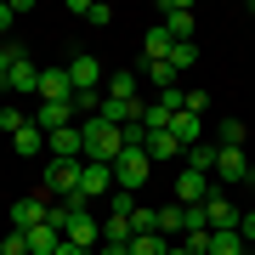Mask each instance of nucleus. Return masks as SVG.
<instances>
[{"label":"nucleus","instance_id":"f257e3e1","mask_svg":"<svg viewBox=\"0 0 255 255\" xmlns=\"http://www.w3.org/2000/svg\"><path fill=\"white\" fill-rule=\"evenodd\" d=\"M80 136H85V159L91 164H119V153H125V130L108 125L102 114L80 119Z\"/></svg>","mask_w":255,"mask_h":255},{"label":"nucleus","instance_id":"f03ea898","mask_svg":"<svg viewBox=\"0 0 255 255\" xmlns=\"http://www.w3.org/2000/svg\"><path fill=\"white\" fill-rule=\"evenodd\" d=\"M147 176H153V159H147L142 147H125L119 164H114V193H130V199H136V193L147 187Z\"/></svg>","mask_w":255,"mask_h":255},{"label":"nucleus","instance_id":"7ed1b4c3","mask_svg":"<svg viewBox=\"0 0 255 255\" xmlns=\"http://www.w3.org/2000/svg\"><path fill=\"white\" fill-rule=\"evenodd\" d=\"M80 170H85V159H51L46 164V193H57V199H80Z\"/></svg>","mask_w":255,"mask_h":255},{"label":"nucleus","instance_id":"20e7f679","mask_svg":"<svg viewBox=\"0 0 255 255\" xmlns=\"http://www.w3.org/2000/svg\"><path fill=\"white\" fill-rule=\"evenodd\" d=\"M255 176V159H250V147H216V182H250Z\"/></svg>","mask_w":255,"mask_h":255},{"label":"nucleus","instance_id":"39448f33","mask_svg":"<svg viewBox=\"0 0 255 255\" xmlns=\"http://www.w3.org/2000/svg\"><path fill=\"white\" fill-rule=\"evenodd\" d=\"M74 204V216H68V227H63V238L68 244H80V250H97V238H102V227L91 216H85V199H68Z\"/></svg>","mask_w":255,"mask_h":255},{"label":"nucleus","instance_id":"423d86ee","mask_svg":"<svg viewBox=\"0 0 255 255\" xmlns=\"http://www.w3.org/2000/svg\"><path fill=\"white\" fill-rule=\"evenodd\" d=\"M80 199H114V164H91L80 170Z\"/></svg>","mask_w":255,"mask_h":255},{"label":"nucleus","instance_id":"0eeeda50","mask_svg":"<svg viewBox=\"0 0 255 255\" xmlns=\"http://www.w3.org/2000/svg\"><path fill=\"white\" fill-rule=\"evenodd\" d=\"M28 119H34L46 136H51V130H63V125H80V119H74V97H68V102H40Z\"/></svg>","mask_w":255,"mask_h":255},{"label":"nucleus","instance_id":"6e6552de","mask_svg":"<svg viewBox=\"0 0 255 255\" xmlns=\"http://www.w3.org/2000/svg\"><path fill=\"white\" fill-rule=\"evenodd\" d=\"M46 153H51V159H85V136H80V125L51 130V136H46Z\"/></svg>","mask_w":255,"mask_h":255},{"label":"nucleus","instance_id":"1a4fd4ad","mask_svg":"<svg viewBox=\"0 0 255 255\" xmlns=\"http://www.w3.org/2000/svg\"><path fill=\"white\" fill-rule=\"evenodd\" d=\"M68 68V80H74V91H102V80H108V74H102V63L97 57H74V63H63Z\"/></svg>","mask_w":255,"mask_h":255},{"label":"nucleus","instance_id":"9d476101","mask_svg":"<svg viewBox=\"0 0 255 255\" xmlns=\"http://www.w3.org/2000/svg\"><path fill=\"white\" fill-rule=\"evenodd\" d=\"M204 216H210V233H227V227L244 221V210H238L233 199H221V193H210V199H204Z\"/></svg>","mask_w":255,"mask_h":255},{"label":"nucleus","instance_id":"9b49d317","mask_svg":"<svg viewBox=\"0 0 255 255\" xmlns=\"http://www.w3.org/2000/svg\"><path fill=\"white\" fill-rule=\"evenodd\" d=\"M46 199H17L11 204V233H34V227H46Z\"/></svg>","mask_w":255,"mask_h":255},{"label":"nucleus","instance_id":"f8f14e48","mask_svg":"<svg viewBox=\"0 0 255 255\" xmlns=\"http://www.w3.org/2000/svg\"><path fill=\"white\" fill-rule=\"evenodd\" d=\"M68 97H74L68 68H40V102H68Z\"/></svg>","mask_w":255,"mask_h":255},{"label":"nucleus","instance_id":"ddd939ff","mask_svg":"<svg viewBox=\"0 0 255 255\" xmlns=\"http://www.w3.org/2000/svg\"><path fill=\"white\" fill-rule=\"evenodd\" d=\"M136 74H130V68H114L108 74V80H102V97H108V102H136Z\"/></svg>","mask_w":255,"mask_h":255},{"label":"nucleus","instance_id":"4468645a","mask_svg":"<svg viewBox=\"0 0 255 255\" xmlns=\"http://www.w3.org/2000/svg\"><path fill=\"white\" fill-rule=\"evenodd\" d=\"M176 199H182V204H204L210 199V176H199V170L182 164V176H176Z\"/></svg>","mask_w":255,"mask_h":255},{"label":"nucleus","instance_id":"2eb2a0df","mask_svg":"<svg viewBox=\"0 0 255 255\" xmlns=\"http://www.w3.org/2000/svg\"><path fill=\"white\" fill-rule=\"evenodd\" d=\"M164 28H170V40H193V6L187 0H170L164 6Z\"/></svg>","mask_w":255,"mask_h":255},{"label":"nucleus","instance_id":"dca6fc26","mask_svg":"<svg viewBox=\"0 0 255 255\" xmlns=\"http://www.w3.org/2000/svg\"><path fill=\"white\" fill-rule=\"evenodd\" d=\"M170 136H176V142H182V147H199V142H204V119L182 108V114H176V119H170Z\"/></svg>","mask_w":255,"mask_h":255},{"label":"nucleus","instance_id":"f3484780","mask_svg":"<svg viewBox=\"0 0 255 255\" xmlns=\"http://www.w3.org/2000/svg\"><path fill=\"white\" fill-rule=\"evenodd\" d=\"M176 51V40H170V28H147V40H142V57H147V63H164V57H170Z\"/></svg>","mask_w":255,"mask_h":255},{"label":"nucleus","instance_id":"a211bd4d","mask_svg":"<svg viewBox=\"0 0 255 255\" xmlns=\"http://www.w3.org/2000/svg\"><path fill=\"white\" fill-rule=\"evenodd\" d=\"M187 147L170 136V130H153V136H147V159H182Z\"/></svg>","mask_w":255,"mask_h":255},{"label":"nucleus","instance_id":"6ab92c4d","mask_svg":"<svg viewBox=\"0 0 255 255\" xmlns=\"http://www.w3.org/2000/svg\"><path fill=\"white\" fill-rule=\"evenodd\" d=\"M250 244H244V233L238 227H227V233H210V255H244Z\"/></svg>","mask_w":255,"mask_h":255},{"label":"nucleus","instance_id":"aec40b11","mask_svg":"<svg viewBox=\"0 0 255 255\" xmlns=\"http://www.w3.org/2000/svg\"><path fill=\"white\" fill-rule=\"evenodd\" d=\"M11 147H17V153H46V130H40L34 119H28V125L17 130V136H11Z\"/></svg>","mask_w":255,"mask_h":255},{"label":"nucleus","instance_id":"412c9836","mask_svg":"<svg viewBox=\"0 0 255 255\" xmlns=\"http://www.w3.org/2000/svg\"><path fill=\"white\" fill-rule=\"evenodd\" d=\"M11 91H23V97H40V68L28 63V57L17 63V74H11Z\"/></svg>","mask_w":255,"mask_h":255},{"label":"nucleus","instance_id":"4be33fe9","mask_svg":"<svg viewBox=\"0 0 255 255\" xmlns=\"http://www.w3.org/2000/svg\"><path fill=\"white\" fill-rule=\"evenodd\" d=\"M57 244H63L57 227H34V233H28V255H57Z\"/></svg>","mask_w":255,"mask_h":255},{"label":"nucleus","instance_id":"5701e85b","mask_svg":"<svg viewBox=\"0 0 255 255\" xmlns=\"http://www.w3.org/2000/svg\"><path fill=\"white\" fill-rule=\"evenodd\" d=\"M130 233H136V238L142 233H159V210L153 204H136V210H130Z\"/></svg>","mask_w":255,"mask_h":255},{"label":"nucleus","instance_id":"b1692460","mask_svg":"<svg viewBox=\"0 0 255 255\" xmlns=\"http://www.w3.org/2000/svg\"><path fill=\"white\" fill-rule=\"evenodd\" d=\"M23 46H11V40H6V46H0V85H11V74H17V63H23Z\"/></svg>","mask_w":255,"mask_h":255},{"label":"nucleus","instance_id":"393cba45","mask_svg":"<svg viewBox=\"0 0 255 255\" xmlns=\"http://www.w3.org/2000/svg\"><path fill=\"white\" fill-rule=\"evenodd\" d=\"M74 17H85V23H97V28H102V23L114 17V11L102 6V0H74Z\"/></svg>","mask_w":255,"mask_h":255},{"label":"nucleus","instance_id":"a878e982","mask_svg":"<svg viewBox=\"0 0 255 255\" xmlns=\"http://www.w3.org/2000/svg\"><path fill=\"white\" fill-rule=\"evenodd\" d=\"M159 238H182V204H164L159 210Z\"/></svg>","mask_w":255,"mask_h":255},{"label":"nucleus","instance_id":"bb28decb","mask_svg":"<svg viewBox=\"0 0 255 255\" xmlns=\"http://www.w3.org/2000/svg\"><path fill=\"white\" fill-rule=\"evenodd\" d=\"M187 170H199V176H210V170H216V147H187Z\"/></svg>","mask_w":255,"mask_h":255},{"label":"nucleus","instance_id":"cd10ccee","mask_svg":"<svg viewBox=\"0 0 255 255\" xmlns=\"http://www.w3.org/2000/svg\"><path fill=\"white\" fill-rule=\"evenodd\" d=\"M170 250V238H159V233H142V238H130V255H164Z\"/></svg>","mask_w":255,"mask_h":255},{"label":"nucleus","instance_id":"c85d7f7f","mask_svg":"<svg viewBox=\"0 0 255 255\" xmlns=\"http://www.w3.org/2000/svg\"><path fill=\"white\" fill-rule=\"evenodd\" d=\"M199 63V46H193V40H176V51H170V68L182 74V68H193Z\"/></svg>","mask_w":255,"mask_h":255},{"label":"nucleus","instance_id":"c756f323","mask_svg":"<svg viewBox=\"0 0 255 255\" xmlns=\"http://www.w3.org/2000/svg\"><path fill=\"white\" fill-rule=\"evenodd\" d=\"M147 80H153L159 91H170V85H176V68H170V57H164V63H147Z\"/></svg>","mask_w":255,"mask_h":255},{"label":"nucleus","instance_id":"7c9ffc66","mask_svg":"<svg viewBox=\"0 0 255 255\" xmlns=\"http://www.w3.org/2000/svg\"><path fill=\"white\" fill-rule=\"evenodd\" d=\"M221 147H244V119H221Z\"/></svg>","mask_w":255,"mask_h":255},{"label":"nucleus","instance_id":"2f4dec72","mask_svg":"<svg viewBox=\"0 0 255 255\" xmlns=\"http://www.w3.org/2000/svg\"><path fill=\"white\" fill-rule=\"evenodd\" d=\"M23 125H28V119H23V108H0V130H6V136H17Z\"/></svg>","mask_w":255,"mask_h":255},{"label":"nucleus","instance_id":"473e14b6","mask_svg":"<svg viewBox=\"0 0 255 255\" xmlns=\"http://www.w3.org/2000/svg\"><path fill=\"white\" fill-rule=\"evenodd\" d=\"M0 255H28V233H6L0 238Z\"/></svg>","mask_w":255,"mask_h":255},{"label":"nucleus","instance_id":"72a5a7b5","mask_svg":"<svg viewBox=\"0 0 255 255\" xmlns=\"http://www.w3.org/2000/svg\"><path fill=\"white\" fill-rule=\"evenodd\" d=\"M238 233H244V244L255 250V210H244V221H238Z\"/></svg>","mask_w":255,"mask_h":255},{"label":"nucleus","instance_id":"f704fd0d","mask_svg":"<svg viewBox=\"0 0 255 255\" xmlns=\"http://www.w3.org/2000/svg\"><path fill=\"white\" fill-rule=\"evenodd\" d=\"M204 108H210V97H204V91H187V114H199V119H204Z\"/></svg>","mask_w":255,"mask_h":255},{"label":"nucleus","instance_id":"c9c22d12","mask_svg":"<svg viewBox=\"0 0 255 255\" xmlns=\"http://www.w3.org/2000/svg\"><path fill=\"white\" fill-rule=\"evenodd\" d=\"M11 23H17V11H11V0H0V34H6Z\"/></svg>","mask_w":255,"mask_h":255},{"label":"nucleus","instance_id":"e433bc0d","mask_svg":"<svg viewBox=\"0 0 255 255\" xmlns=\"http://www.w3.org/2000/svg\"><path fill=\"white\" fill-rule=\"evenodd\" d=\"M97 255H130V244H97Z\"/></svg>","mask_w":255,"mask_h":255},{"label":"nucleus","instance_id":"4c0bfd02","mask_svg":"<svg viewBox=\"0 0 255 255\" xmlns=\"http://www.w3.org/2000/svg\"><path fill=\"white\" fill-rule=\"evenodd\" d=\"M57 255H85L80 244H68V238H63V244H57Z\"/></svg>","mask_w":255,"mask_h":255},{"label":"nucleus","instance_id":"58836bf2","mask_svg":"<svg viewBox=\"0 0 255 255\" xmlns=\"http://www.w3.org/2000/svg\"><path fill=\"white\" fill-rule=\"evenodd\" d=\"M164 255H187V250H182V244H170V250H164Z\"/></svg>","mask_w":255,"mask_h":255},{"label":"nucleus","instance_id":"ea45409f","mask_svg":"<svg viewBox=\"0 0 255 255\" xmlns=\"http://www.w3.org/2000/svg\"><path fill=\"white\" fill-rule=\"evenodd\" d=\"M250 187H255V176H250Z\"/></svg>","mask_w":255,"mask_h":255},{"label":"nucleus","instance_id":"a19ab883","mask_svg":"<svg viewBox=\"0 0 255 255\" xmlns=\"http://www.w3.org/2000/svg\"><path fill=\"white\" fill-rule=\"evenodd\" d=\"M244 255H255V250H244Z\"/></svg>","mask_w":255,"mask_h":255}]
</instances>
